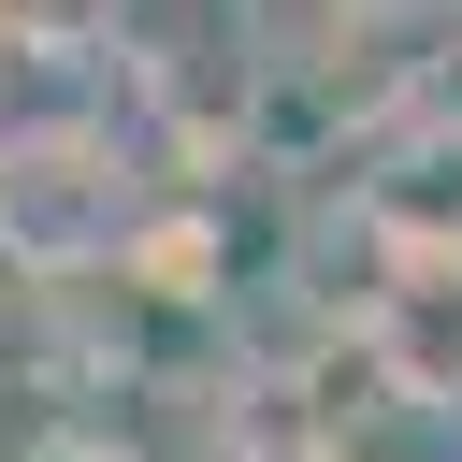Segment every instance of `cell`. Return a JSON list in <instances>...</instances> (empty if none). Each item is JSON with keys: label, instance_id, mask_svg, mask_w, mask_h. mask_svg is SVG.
I'll use <instances>...</instances> for the list:
<instances>
[{"label": "cell", "instance_id": "2", "mask_svg": "<svg viewBox=\"0 0 462 462\" xmlns=\"http://www.w3.org/2000/svg\"><path fill=\"white\" fill-rule=\"evenodd\" d=\"M29 462H116V448H101V433H72V419H58V433H43V448H29Z\"/></svg>", "mask_w": 462, "mask_h": 462}, {"label": "cell", "instance_id": "3", "mask_svg": "<svg viewBox=\"0 0 462 462\" xmlns=\"http://www.w3.org/2000/svg\"><path fill=\"white\" fill-rule=\"evenodd\" d=\"M14 72H29V14H0V87H14Z\"/></svg>", "mask_w": 462, "mask_h": 462}, {"label": "cell", "instance_id": "1", "mask_svg": "<svg viewBox=\"0 0 462 462\" xmlns=\"http://www.w3.org/2000/svg\"><path fill=\"white\" fill-rule=\"evenodd\" d=\"M130 245V188H116V144L43 116V130H0V260L14 274H87Z\"/></svg>", "mask_w": 462, "mask_h": 462}]
</instances>
